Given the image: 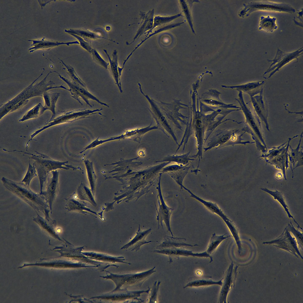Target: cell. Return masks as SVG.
Wrapping results in <instances>:
<instances>
[{"label":"cell","mask_w":303,"mask_h":303,"mask_svg":"<svg viewBox=\"0 0 303 303\" xmlns=\"http://www.w3.org/2000/svg\"><path fill=\"white\" fill-rule=\"evenodd\" d=\"M44 70L31 83L14 98L7 102L1 104L0 120L8 113L18 110L26 104L29 99L37 96H42L43 93L50 90L57 88H62L63 86H54L55 83L52 81H47L48 76L54 71H50L41 81L34 84L42 75Z\"/></svg>","instance_id":"cell-1"},{"label":"cell","mask_w":303,"mask_h":303,"mask_svg":"<svg viewBox=\"0 0 303 303\" xmlns=\"http://www.w3.org/2000/svg\"><path fill=\"white\" fill-rule=\"evenodd\" d=\"M157 166L131 173L129 170V172L123 175L127 177L125 193L126 202H128L135 199L137 201L149 192L157 175L158 171L156 170L158 169L159 166L156 168Z\"/></svg>","instance_id":"cell-2"},{"label":"cell","mask_w":303,"mask_h":303,"mask_svg":"<svg viewBox=\"0 0 303 303\" xmlns=\"http://www.w3.org/2000/svg\"><path fill=\"white\" fill-rule=\"evenodd\" d=\"M1 180L5 188L27 204L36 213L42 212L45 218H51L49 215L50 207L43 195L34 191L29 186L21 181L15 182L4 177Z\"/></svg>","instance_id":"cell-3"},{"label":"cell","mask_w":303,"mask_h":303,"mask_svg":"<svg viewBox=\"0 0 303 303\" xmlns=\"http://www.w3.org/2000/svg\"><path fill=\"white\" fill-rule=\"evenodd\" d=\"M22 152L30 155L29 157L34 160L33 165L37 171L40 184V194L43 191L44 183L46 182L48 174L50 171L58 169L68 170L70 168L76 170L75 167L68 164V161L60 162L54 160L47 155L35 151L36 154L26 152L22 151L16 150L10 151L12 152Z\"/></svg>","instance_id":"cell-4"},{"label":"cell","mask_w":303,"mask_h":303,"mask_svg":"<svg viewBox=\"0 0 303 303\" xmlns=\"http://www.w3.org/2000/svg\"><path fill=\"white\" fill-rule=\"evenodd\" d=\"M102 108L93 110L85 109L67 110L59 111L56 113V115L52 120L46 121L44 125L35 131L30 136V138L27 141L26 145L28 146L29 142L39 133L44 130L54 126L63 123L73 122L82 119L90 117V115L98 114L105 116L100 112Z\"/></svg>","instance_id":"cell-5"},{"label":"cell","mask_w":303,"mask_h":303,"mask_svg":"<svg viewBox=\"0 0 303 303\" xmlns=\"http://www.w3.org/2000/svg\"><path fill=\"white\" fill-rule=\"evenodd\" d=\"M244 8L240 14V16H248L252 12L257 10H267L295 12V10L291 5L284 3H277L268 1H253L244 4Z\"/></svg>","instance_id":"cell-6"},{"label":"cell","mask_w":303,"mask_h":303,"mask_svg":"<svg viewBox=\"0 0 303 303\" xmlns=\"http://www.w3.org/2000/svg\"><path fill=\"white\" fill-rule=\"evenodd\" d=\"M161 173L160 174L158 186L156 187V189L158 191L157 199L159 205L158 209L155 204V209L157 214V222L158 228L159 229L161 225L163 229V223L166 226L168 231L170 233L172 236H174L170 225L171 216L174 209L169 207L167 205L163 198L161 186Z\"/></svg>","instance_id":"cell-7"},{"label":"cell","mask_w":303,"mask_h":303,"mask_svg":"<svg viewBox=\"0 0 303 303\" xmlns=\"http://www.w3.org/2000/svg\"><path fill=\"white\" fill-rule=\"evenodd\" d=\"M58 74L60 78L63 81L68 87V88H66L65 90L69 91L71 93V96L77 100L82 105L83 104L79 98H81L90 107L92 106L89 101V99H92L97 102L98 103L105 106L109 107V105L106 104L101 101L96 97L89 92L87 88H85L74 82H71L60 74Z\"/></svg>","instance_id":"cell-8"},{"label":"cell","mask_w":303,"mask_h":303,"mask_svg":"<svg viewBox=\"0 0 303 303\" xmlns=\"http://www.w3.org/2000/svg\"><path fill=\"white\" fill-rule=\"evenodd\" d=\"M303 47L294 51L291 53L284 52L278 49L275 56L272 60L267 59L269 62H272L269 68L264 74L273 70L268 78H270L276 72L279 70L283 66L290 62L296 59L298 60V57L303 54Z\"/></svg>","instance_id":"cell-9"},{"label":"cell","mask_w":303,"mask_h":303,"mask_svg":"<svg viewBox=\"0 0 303 303\" xmlns=\"http://www.w3.org/2000/svg\"><path fill=\"white\" fill-rule=\"evenodd\" d=\"M264 244H273L275 246L288 251L296 256L299 255L302 259L297 248L296 240L292 236L287 227L285 228L281 235L277 239Z\"/></svg>","instance_id":"cell-10"},{"label":"cell","mask_w":303,"mask_h":303,"mask_svg":"<svg viewBox=\"0 0 303 303\" xmlns=\"http://www.w3.org/2000/svg\"><path fill=\"white\" fill-rule=\"evenodd\" d=\"M153 252L168 256V262L170 263L172 262L174 259L179 258L181 256L208 257L210 259V262L213 261L212 257L206 251L200 253H194L193 251L187 250L184 247L166 248L155 250L153 251Z\"/></svg>","instance_id":"cell-11"},{"label":"cell","mask_w":303,"mask_h":303,"mask_svg":"<svg viewBox=\"0 0 303 303\" xmlns=\"http://www.w3.org/2000/svg\"><path fill=\"white\" fill-rule=\"evenodd\" d=\"M238 267L237 265L234 267V264L232 262L227 271L224 273L223 281L219 294L218 303L227 302L228 294L235 285Z\"/></svg>","instance_id":"cell-12"},{"label":"cell","mask_w":303,"mask_h":303,"mask_svg":"<svg viewBox=\"0 0 303 303\" xmlns=\"http://www.w3.org/2000/svg\"><path fill=\"white\" fill-rule=\"evenodd\" d=\"M51 172L52 177H48L47 179L46 190L40 194L44 197L50 207L51 214L52 213V205L59 189V172L57 170L52 171Z\"/></svg>","instance_id":"cell-13"},{"label":"cell","mask_w":303,"mask_h":303,"mask_svg":"<svg viewBox=\"0 0 303 303\" xmlns=\"http://www.w3.org/2000/svg\"><path fill=\"white\" fill-rule=\"evenodd\" d=\"M154 9L150 10L147 12H140L139 14L141 20L138 29L132 41L127 45L133 43L142 35L145 34L152 28L154 17Z\"/></svg>","instance_id":"cell-14"},{"label":"cell","mask_w":303,"mask_h":303,"mask_svg":"<svg viewBox=\"0 0 303 303\" xmlns=\"http://www.w3.org/2000/svg\"><path fill=\"white\" fill-rule=\"evenodd\" d=\"M152 230L150 228L145 230L141 229L140 225L139 224L138 229L135 236L127 244L123 247V249H128L130 251H138L141 246L146 244H149L156 241L146 239V237L151 232Z\"/></svg>","instance_id":"cell-15"},{"label":"cell","mask_w":303,"mask_h":303,"mask_svg":"<svg viewBox=\"0 0 303 303\" xmlns=\"http://www.w3.org/2000/svg\"><path fill=\"white\" fill-rule=\"evenodd\" d=\"M212 277L209 275L194 276L190 278L186 285L183 288L188 287H198L212 285H218L222 286L223 277L218 281H214L212 279Z\"/></svg>","instance_id":"cell-16"},{"label":"cell","mask_w":303,"mask_h":303,"mask_svg":"<svg viewBox=\"0 0 303 303\" xmlns=\"http://www.w3.org/2000/svg\"><path fill=\"white\" fill-rule=\"evenodd\" d=\"M37 215L33 218V220L36 223L42 230L55 236L58 237L56 227L57 222L55 220L51 218L47 219L43 218L38 213Z\"/></svg>","instance_id":"cell-17"},{"label":"cell","mask_w":303,"mask_h":303,"mask_svg":"<svg viewBox=\"0 0 303 303\" xmlns=\"http://www.w3.org/2000/svg\"><path fill=\"white\" fill-rule=\"evenodd\" d=\"M186 241V239L184 238L175 237L165 236L162 242L157 246V249H159L168 247H184L185 246H198L195 244L192 245L186 244L183 241Z\"/></svg>","instance_id":"cell-18"},{"label":"cell","mask_w":303,"mask_h":303,"mask_svg":"<svg viewBox=\"0 0 303 303\" xmlns=\"http://www.w3.org/2000/svg\"><path fill=\"white\" fill-rule=\"evenodd\" d=\"M60 95V93H52L47 91L45 92L43 94L45 108L46 110H49L52 113L51 118L47 121L51 120L55 116V105Z\"/></svg>","instance_id":"cell-19"},{"label":"cell","mask_w":303,"mask_h":303,"mask_svg":"<svg viewBox=\"0 0 303 303\" xmlns=\"http://www.w3.org/2000/svg\"><path fill=\"white\" fill-rule=\"evenodd\" d=\"M103 51L106 54L108 57L110 64V67L111 74L112 75L116 84L117 85L120 93L122 92V90L121 87L120 78L118 70V57L117 51L116 49L114 50L112 54L113 58L111 59L108 54L107 51L106 49H103Z\"/></svg>","instance_id":"cell-20"},{"label":"cell","mask_w":303,"mask_h":303,"mask_svg":"<svg viewBox=\"0 0 303 303\" xmlns=\"http://www.w3.org/2000/svg\"><path fill=\"white\" fill-rule=\"evenodd\" d=\"M184 189L187 191L190 194V196L191 197L195 199L200 202L210 211L219 216L223 220L227 217L224 214L222 210L220 208L216 203L204 200L195 195L184 186Z\"/></svg>","instance_id":"cell-21"},{"label":"cell","mask_w":303,"mask_h":303,"mask_svg":"<svg viewBox=\"0 0 303 303\" xmlns=\"http://www.w3.org/2000/svg\"><path fill=\"white\" fill-rule=\"evenodd\" d=\"M260 189L270 195L273 197L275 200H277L283 208L288 217L293 219L294 222L297 225L298 228H300L302 229V228L300 227L299 224L295 220L293 217L290 213L288 209V207L285 202L282 193L281 192L276 190L275 191H272L267 188H262Z\"/></svg>","instance_id":"cell-22"},{"label":"cell","mask_w":303,"mask_h":303,"mask_svg":"<svg viewBox=\"0 0 303 303\" xmlns=\"http://www.w3.org/2000/svg\"><path fill=\"white\" fill-rule=\"evenodd\" d=\"M302 135L303 132L302 133L301 135V138L299 143L296 148L295 149H293L291 146H290L291 151L288 154V156L289 160L291 163V165L292 164L293 168H294L296 162L297 161H298V162L295 168L302 165L301 164L303 165V163H301V162H303L302 147L300 149V151H299L300 144L302 137Z\"/></svg>","instance_id":"cell-23"},{"label":"cell","mask_w":303,"mask_h":303,"mask_svg":"<svg viewBox=\"0 0 303 303\" xmlns=\"http://www.w3.org/2000/svg\"><path fill=\"white\" fill-rule=\"evenodd\" d=\"M44 106L39 103L28 111L19 120L20 122H23L30 119L36 118L42 115L46 111Z\"/></svg>","instance_id":"cell-24"},{"label":"cell","mask_w":303,"mask_h":303,"mask_svg":"<svg viewBox=\"0 0 303 303\" xmlns=\"http://www.w3.org/2000/svg\"><path fill=\"white\" fill-rule=\"evenodd\" d=\"M276 18L261 16L260 17L259 30H263L268 32H272L278 28L275 21Z\"/></svg>","instance_id":"cell-25"},{"label":"cell","mask_w":303,"mask_h":303,"mask_svg":"<svg viewBox=\"0 0 303 303\" xmlns=\"http://www.w3.org/2000/svg\"><path fill=\"white\" fill-rule=\"evenodd\" d=\"M181 16H182L181 13L169 16L160 15L155 16L154 18L153 25L152 28L145 33L146 36L152 33L157 27L167 24Z\"/></svg>","instance_id":"cell-26"},{"label":"cell","mask_w":303,"mask_h":303,"mask_svg":"<svg viewBox=\"0 0 303 303\" xmlns=\"http://www.w3.org/2000/svg\"><path fill=\"white\" fill-rule=\"evenodd\" d=\"M224 221L233 237L238 247V253L240 254L242 251V245L239 236L238 231L236 226L229 218Z\"/></svg>","instance_id":"cell-27"},{"label":"cell","mask_w":303,"mask_h":303,"mask_svg":"<svg viewBox=\"0 0 303 303\" xmlns=\"http://www.w3.org/2000/svg\"><path fill=\"white\" fill-rule=\"evenodd\" d=\"M227 234L222 235L218 236L213 233L210 239L206 252L209 254H211L217 248L220 243L224 240L231 236H224Z\"/></svg>","instance_id":"cell-28"},{"label":"cell","mask_w":303,"mask_h":303,"mask_svg":"<svg viewBox=\"0 0 303 303\" xmlns=\"http://www.w3.org/2000/svg\"><path fill=\"white\" fill-rule=\"evenodd\" d=\"M184 23V22L177 23L174 24H172L168 25L165 26L159 29H157V30H154V31H153L152 33L148 35L144 39L142 40L141 42H140L137 45V46L135 47L134 49L130 52V53L128 55V56L130 57L133 54V53L137 49L138 47H139L141 46L149 38L159 33L162 32V31L169 30L173 28L177 27L180 25L181 24Z\"/></svg>","instance_id":"cell-29"},{"label":"cell","mask_w":303,"mask_h":303,"mask_svg":"<svg viewBox=\"0 0 303 303\" xmlns=\"http://www.w3.org/2000/svg\"><path fill=\"white\" fill-rule=\"evenodd\" d=\"M65 31L69 34H73L79 36L83 38L86 41H87L88 40L92 39H95L98 38H104L107 39L106 38L98 36L96 33L87 30H84L77 29H71L69 30H65Z\"/></svg>","instance_id":"cell-30"},{"label":"cell","mask_w":303,"mask_h":303,"mask_svg":"<svg viewBox=\"0 0 303 303\" xmlns=\"http://www.w3.org/2000/svg\"><path fill=\"white\" fill-rule=\"evenodd\" d=\"M245 113L246 119V121L249 125L253 128V129L256 132L258 133L259 135V133L261 135L260 132V123L258 120L256 119L255 117L248 108H245Z\"/></svg>","instance_id":"cell-31"},{"label":"cell","mask_w":303,"mask_h":303,"mask_svg":"<svg viewBox=\"0 0 303 303\" xmlns=\"http://www.w3.org/2000/svg\"><path fill=\"white\" fill-rule=\"evenodd\" d=\"M60 60L66 68L68 74L73 80V82L87 88L86 84L78 75L73 67L70 65L66 64L62 60Z\"/></svg>","instance_id":"cell-32"},{"label":"cell","mask_w":303,"mask_h":303,"mask_svg":"<svg viewBox=\"0 0 303 303\" xmlns=\"http://www.w3.org/2000/svg\"><path fill=\"white\" fill-rule=\"evenodd\" d=\"M38 175L36 170L34 166L30 164V160L28 162V166L27 172L21 182L26 185L29 186L31 182L35 177Z\"/></svg>","instance_id":"cell-33"},{"label":"cell","mask_w":303,"mask_h":303,"mask_svg":"<svg viewBox=\"0 0 303 303\" xmlns=\"http://www.w3.org/2000/svg\"><path fill=\"white\" fill-rule=\"evenodd\" d=\"M161 282L155 281L153 284L150 294L146 301L147 302L157 303L158 302L159 289Z\"/></svg>","instance_id":"cell-34"},{"label":"cell","mask_w":303,"mask_h":303,"mask_svg":"<svg viewBox=\"0 0 303 303\" xmlns=\"http://www.w3.org/2000/svg\"><path fill=\"white\" fill-rule=\"evenodd\" d=\"M99 137L98 138L96 139L93 141L89 145L87 146L83 150L79 152L80 154H82L88 149L94 148L95 147L105 142H109L111 141L116 140L117 139H122V136L121 135L120 136L112 137L110 138L104 140H98Z\"/></svg>","instance_id":"cell-35"},{"label":"cell","mask_w":303,"mask_h":303,"mask_svg":"<svg viewBox=\"0 0 303 303\" xmlns=\"http://www.w3.org/2000/svg\"><path fill=\"white\" fill-rule=\"evenodd\" d=\"M93 60L98 64L107 69L109 63L106 62L96 50L93 49L91 52Z\"/></svg>","instance_id":"cell-36"},{"label":"cell","mask_w":303,"mask_h":303,"mask_svg":"<svg viewBox=\"0 0 303 303\" xmlns=\"http://www.w3.org/2000/svg\"><path fill=\"white\" fill-rule=\"evenodd\" d=\"M180 1L183 11L186 17L187 20L190 25V26L192 32L194 33H195L194 31L193 28L192 24V23L190 14L187 6L184 1L180 0Z\"/></svg>","instance_id":"cell-37"},{"label":"cell","mask_w":303,"mask_h":303,"mask_svg":"<svg viewBox=\"0 0 303 303\" xmlns=\"http://www.w3.org/2000/svg\"><path fill=\"white\" fill-rule=\"evenodd\" d=\"M288 227L289 231H291L296 237V239L302 245H303V234L298 230H297L293 226L291 222L290 224H288Z\"/></svg>","instance_id":"cell-38"},{"label":"cell","mask_w":303,"mask_h":303,"mask_svg":"<svg viewBox=\"0 0 303 303\" xmlns=\"http://www.w3.org/2000/svg\"><path fill=\"white\" fill-rule=\"evenodd\" d=\"M77 39L79 41L80 45L88 52L91 53L92 48L90 43L85 41L81 37L73 34H69Z\"/></svg>","instance_id":"cell-39"}]
</instances>
